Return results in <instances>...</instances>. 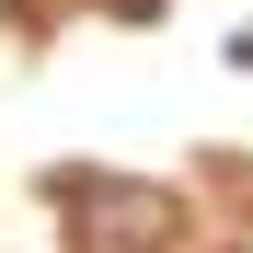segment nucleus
Returning <instances> with one entry per match:
<instances>
[{"instance_id": "f257e3e1", "label": "nucleus", "mask_w": 253, "mask_h": 253, "mask_svg": "<svg viewBox=\"0 0 253 253\" xmlns=\"http://www.w3.org/2000/svg\"><path fill=\"white\" fill-rule=\"evenodd\" d=\"M81 207H69V230H81V253H161L173 242V196H150V184H69Z\"/></svg>"}, {"instance_id": "f03ea898", "label": "nucleus", "mask_w": 253, "mask_h": 253, "mask_svg": "<svg viewBox=\"0 0 253 253\" xmlns=\"http://www.w3.org/2000/svg\"><path fill=\"white\" fill-rule=\"evenodd\" d=\"M115 12H126V23H150V12H161V0H115Z\"/></svg>"}]
</instances>
